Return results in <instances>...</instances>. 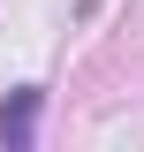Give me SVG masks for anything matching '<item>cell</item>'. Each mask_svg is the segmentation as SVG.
<instances>
[{
  "label": "cell",
  "mask_w": 144,
  "mask_h": 152,
  "mask_svg": "<svg viewBox=\"0 0 144 152\" xmlns=\"http://www.w3.org/2000/svg\"><path fill=\"white\" fill-rule=\"evenodd\" d=\"M31 137H38V91H15L8 107H0V145H8V152H23Z\"/></svg>",
  "instance_id": "1"
}]
</instances>
